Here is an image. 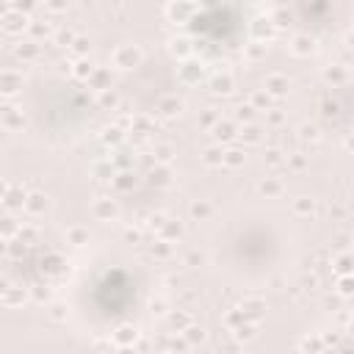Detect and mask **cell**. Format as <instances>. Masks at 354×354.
I'll use <instances>...</instances> for the list:
<instances>
[{"mask_svg": "<svg viewBox=\"0 0 354 354\" xmlns=\"http://www.w3.org/2000/svg\"><path fill=\"white\" fill-rule=\"evenodd\" d=\"M130 299H133V285L124 271H108L94 285V301H97L100 313H105V315L124 313Z\"/></svg>", "mask_w": 354, "mask_h": 354, "instance_id": "cell-1", "label": "cell"}]
</instances>
